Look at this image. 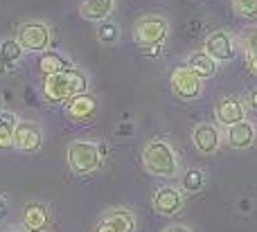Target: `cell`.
<instances>
[{
	"instance_id": "15",
	"label": "cell",
	"mask_w": 257,
	"mask_h": 232,
	"mask_svg": "<svg viewBox=\"0 0 257 232\" xmlns=\"http://www.w3.org/2000/svg\"><path fill=\"white\" fill-rule=\"evenodd\" d=\"M102 223H106L108 228L115 232H133L136 230V214L128 207H111L102 214Z\"/></svg>"
},
{
	"instance_id": "18",
	"label": "cell",
	"mask_w": 257,
	"mask_h": 232,
	"mask_svg": "<svg viewBox=\"0 0 257 232\" xmlns=\"http://www.w3.org/2000/svg\"><path fill=\"white\" fill-rule=\"evenodd\" d=\"M23 54H25V50H23V45L18 39L0 41V75H5L9 68L16 66V63L23 59Z\"/></svg>"
},
{
	"instance_id": "5",
	"label": "cell",
	"mask_w": 257,
	"mask_h": 232,
	"mask_svg": "<svg viewBox=\"0 0 257 232\" xmlns=\"http://www.w3.org/2000/svg\"><path fill=\"white\" fill-rule=\"evenodd\" d=\"M16 39L25 52H45L52 45V30L45 21H27L18 27Z\"/></svg>"
},
{
	"instance_id": "11",
	"label": "cell",
	"mask_w": 257,
	"mask_h": 232,
	"mask_svg": "<svg viewBox=\"0 0 257 232\" xmlns=\"http://www.w3.org/2000/svg\"><path fill=\"white\" fill-rule=\"evenodd\" d=\"M214 117H217V122L221 126H232L237 124V122L246 120V104L244 99L239 97H223L217 102V106H214Z\"/></svg>"
},
{
	"instance_id": "9",
	"label": "cell",
	"mask_w": 257,
	"mask_h": 232,
	"mask_svg": "<svg viewBox=\"0 0 257 232\" xmlns=\"http://www.w3.org/2000/svg\"><path fill=\"white\" fill-rule=\"evenodd\" d=\"M192 142H194V149L201 156H212L221 147V131L214 124L201 122V124H196L192 129Z\"/></svg>"
},
{
	"instance_id": "10",
	"label": "cell",
	"mask_w": 257,
	"mask_h": 232,
	"mask_svg": "<svg viewBox=\"0 0 257 232\" xmlns=\"http://www.w3.org/2000/svg\"><path fill=\"white\" fill-rule=\"evenodd\" d=\"M151 207L160 216H176L183 210V192L178 187H158L151 196Z\"/></svg>"
},
{
	"instance_id": "27",
	"label": "cell",
	"mask_w": 257,
	"mask_h": 232,
	"mask_svg": "<svg viewBox=\"0 0 257 232\" xmlns=\"http://www.w3.org/2000/svg\"><path fill=\"white\" fill-rule=\"evenodd\" d=\"M95 232H115V230H113V228H108L106 223H102V221H99V223H97V228H95Z\"/></svg>"
},
{
	"instance_id": "20",
	"label": "cell",
	"mask_w": 257,
	"mask_h": 232,
	"mask_svg": "<svg viewBox=\"0 0 257 232\" xmlns=\"http://www.w3.org/2000/svg\"><path fill=\"white\" fill-rule=\"evenodd\" d=\"M239 45L244 50V57L248 68L257 75V25L246 27L244 32L239 34Z\"/></svg>"
},
{
	"instance_id": "26",
	"label": "cell",
	"mask_w": 257,
	"mask_h": 232,
	"mask_svg": "<svg viewBox=\"0 0 257 232\" xmlns=\"http://www.w3.org/2000/svg\"><path fill=\"white\" fill-rule=\"evenodd\" d=\"M163 232H192L187 225H183V223H176V225H167Z\"/></svg>"
},
{
	"instance_id": "2",
	"label": "cell",
	"mask_w": 257,
	"mask_h": 232,
	"mask_svg": "<svg viewBox=\"0 0 257 232\" xmlns=\"http://www.w3.org/2000/svg\"><path fill=\"white\" fill-rule=\"evenodd\" d=\"M142 165L151 176H158V178H174V176H178V169H181L174 147L167 140L160 138L147 142L145 151H142Z\"/></svg>"
},
{
	"instance_id": "21",
	"label": "cell",
	"mask_w": 257,
	"mask_h": 232,
	"mask_svg": "<svg viewBox=\"0 0 257 232\" xmlns=\"http://www.w3.org/2000/svg\"><path fill=\"white\" fill-rule=\"evenodd\" d=\"M18 117L12 111H0V147H12L14 142V131L18 126Z\"/></svg>"
},
{
	"instance_id": "23",
	"label": "cell",
	"mask_w": 257,
	"mask_h": 232,
	"mask_svg": "<svg viewBox=\"0 0 257 232\" xmlns=\"http://www.w3.org/2000/svg\"><path fill=\"white\" fill-rule=\"evenodd\" d=\"M120 39V27L113 21H102L97 25V41L102 45H115Z\"/></svg>"
},
{
	"instance_id": "6",
	"label": "cell",
	"mask_w": 257,
	"mask_h": 232,
	"mask_svg": "<svg viewBox=\"0 0 257 232\" xmlns=\"http://www.w3.org/2000/svg\"><path fill=\"white\" fill-rule=\"evenodd\" d=\"M169 86H172V93L183 102H194L203 93V79L187 66L174 68L172 77H169Z\"/></svg>"
},
{
	"instance_id": "14",
	"label": "cell",
	"mask_w": 257,
	"mask_h": 232,
	"mask_svg": "<svg viewBox=\"0 0 257 232\" xmlns=\"http://www.w3.org/2000/svg\"><path fill=\"white\" fill-rule=\"evenodd\" d=\"M75 63H72L70 57L61 52H54V50H45L41 52L39 57V72L43 77H50V75H57V72H68V70H75Z\"/></svg>"
},
{
	"instance_id": "24",
	"label": "cell",
	"mask_w": 257,
	"mask_h": 232,
	"mask_svg": "<svg viewBox=\"0 0 257 232\" xmlns=\"http://www.w3.org/2000/svg\"><path fill=\"white\" fill-rule=\"evenodd\" d=\"M232 12L244 18H257V0H230Z\"/></svg>"
},
{
	"instance_id": "25",
	"label": "cell",
	"mask_w": 257,
	"mask_h": 232,
	"mask_svg": "<svg viewBox=\"0 0 257 232\" xmlns=\"http://www.w3.org/2000/svg\"><path fill=\"white\" fill-rule=\"evenodd\" d=\"M244 104L248 108H253V111H257V88H253V90H248V93H246Z\"/></svg>"
},
{
	"instance_id": "3",
	"label": "cell",
	"mask_w": 257,
	"mask_h": 232,
	"mask_svg": "<svg viewBox=\"0 0 257 232\" xmlns=\"http://www.w3.org/2000/svg\"><path fill=\"white\" fill-rule=\"evenodd\" d=\"M106 156V149L104 144H95L88 142V140H72L66 149V160L70 171L79 176L93 174L102 167V160Z\"/></svg>"
},
{
	"instance_id": "28",
	"label": "cell",
	"mask_w": 257,
	"mask_h": 232,
	"mask_svg": "<svg viewBox=\"0 0 257 232\" xmlns=\"http://www.w3.org/2000/svg\"><path fill=\"white\" fill-rule=\"evenodd\" d=\"M3 216H5V198L0 196V219H3Z\"/></svg>"
},
{
	"instance_id": "16",
	"label": "cell",
	"mask_w": 257,
	"mask_h": 232,
	"mask_svg": "<svg viewBox=\"0 0 257 232\" xmlns=\"http://www.w3.org/2000/svg\"><path fill=\"white\" fill-rule=\"evenodd\" d=\"M113 9H115V0H81V5H79L81 18H86L90 23L108 21Z\"/></svg>"
},
{
	"instance_id": "12",
	"label": "cell",
	"mask_w": 257,
	"mask_h": 232,
	"mask_svg": "<svg viewBox=\"0 0 257 232\" xmlns=\"http://www.w3.org/2000/svg\"><path fill=\"white\" fill-rule=\"evenodd\" d=\"M21 223L25 232H45L50 225V210L45 203L32 201L23 207L21 214Z\"/></svg>"
},
{
	"instance_id": "13",
	"label": "cell",
	"mask_w": 257,
	"mask_h": 232,
	"mask_svg": "<svg viewBox=\"0 0 257 232\" xmlns=\"http://www.w3.org/2000/svg\"><path fill=\"white\" fill-rule=\"evenodd\" d=\"M257 138V129L253 122L241 120L237 124L228 126L226 129V142L230 149H237V151H244V149H250L255 144Z\"/></svg>"
},
{
	"instance_id": "17",
	"label": "cell",
	"mask_w": 257,
	"mask_h": 232,
	"mask_svg": "<svg viewBox=\"0 0 257 232\" xmlns=\"http://www.w3.org/2000/svg\"><path fill=\"white\" fill-rule=\"evenodd\" d=\"M95 108H97V99H95V95L90 93H84V95H77V97H72L70 102L66 104V113L70 120H88L90 115L95 113Z\"/></svg>"
},
{
	"instance_id": "19",
	"label": "cell",
	"mask_w": 257,
	"mask_h": 232,
	"mask_svg": "<svg viewBox=\"0 0 257 232\" xmlns=\"http://www.w3.org/2000/svg\"><path fill=\"white\" fill-rule=\"evenodd\" d=\"M185 66L190 68V70H194L201 79L214 77V72H217V61H214V59L210 57L205 50H196V52H192L190 57H187Z\"/></svg>"
},
{
	"instance_id": "1",
	"label": "cell",
	"mask_w": 257,
	"mask_h": 232,
	"mask_svg": "<svg viewBox=\"0 0 257 232\" xmlns=\"http://www.w3.org/2000/svg\"><path fill=\"white\" fill-rule=\"evenodd\" d=\"M41 93H43L45 102L50 104H68L77 95L88 93V77L79 68L68 72H57V75H50L43 79Z\"/></svg>"
},
{
	"instance_id": "22",
	"label": "cell",
	"mask_w": 257,
	"mask_h": 232,
	"mask_svg": "<svg viewBox=\"0 0 257 232\" xmlns=\"http://www.w3.org/2000/svg\"><path fill=\"white\" fill-rule=\"evenodd\" d=\"M205 185V171L199 167H190V169L183 174V192H201Z\"/></svg>"
},
{
	"instance_id": "8",
	"label": "cell",
	"mask_w": 257,
	"mask_h": 232,
	"mask_svg": "<svg viewBox=\"0 0 257 232\" xmlns=\"http://www.w3.org/2000/svg\"><path fill=\"white\" fill-rule=\"evenodd\" d=\"M12 147L16 151H23V153H32V151H39L43 147V131H41L39 124L30 120H21L14 131V142Z\"/></svg>"
},
{
	"instance_id": "7",
	"label": "cell",
	"mask_w": 257,
	"mask_h": 232,
	"mask_svg": "<svg viewBox=\"0 0 257 232\" xmlns=\"http://www.w3.org/2000/svg\"><path fill=\"white\" fill-rule=\"evenodd\" d=\"M203 50L214 59L217 63L221 61H232L237 57V45H235V39L228 34L226 30H214L205 36V43H203Z\"/></svg>"
},
{
	"instance_id": "4",
	"label": "cell",
	"mask_w": 257,
	"mask_h": 232,
	"mask_svg": "<svg viewBox=\"0 0 257 232\" xmlns=\"http://www.w3.org/2000/svg\"><path fill=\"white\" fill-rule=\"evenodd\" d=\"M167 36H169V21L165 16H160V14H147V16L138 18L136 25H133V41L142 50L158 48L160 43H165Z\"/></svg>"
}]
</instances>
